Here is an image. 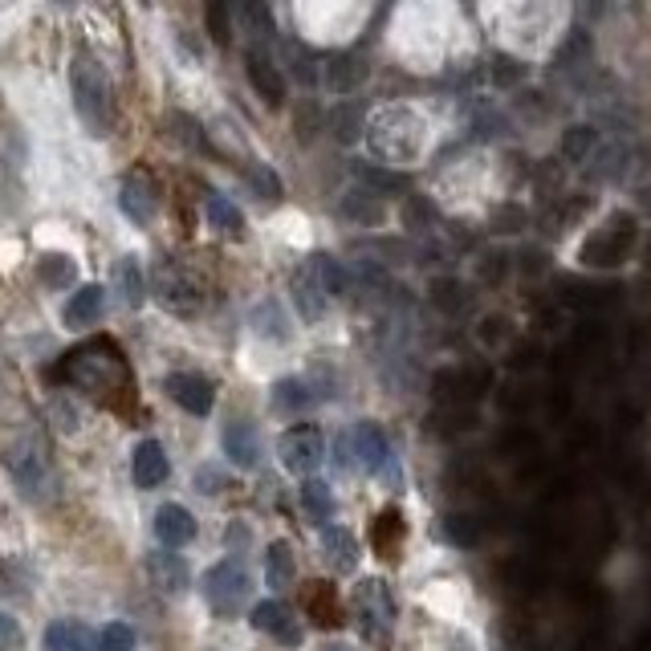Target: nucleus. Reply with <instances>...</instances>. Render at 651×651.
I'll list each match as a JSON object with an SVG mask.
<instances>
[{"label": "nucleus", "instance_id": "f257e3e1", "mask_svg": "<svg viewBox=\"0 0 651 651\" xmlns=\"http://www.w3.org/2000/svg\"><path fill=\"white\" fill-rule=\"evenodd\" d=\"M58 379H65L70 388L86 391V395L110 407H123V395H131V367H126L123 351L110 339H90L74 346L62 358Z\"/></svg>", "mask_w": 651, "mask_h": 651}, {"label": "nucleus", "instance_id": "f03ea898", "mask_svg": "<svg viewBox=\"0 0 651 651\" xmlns=\"http://www.w3.org/2000/svg\"><path fill=\"white\" fill-rule=\"evenodd\" d=\"M367 147L388 163H416L423 151V119L412 107H388L367 123Z\"/></svg>", "mask_w": 651, "mask_h": 651}, {"label": "nucleus", "instance_id": "7ed1b4c3", "mask_svg": "<svg viewBox=\"0 0 651 651\" xmlns=\"http://www.w3.org/2000/svg\"><path fill=\"white\" fill-rule=\"evenodd\" d=\"M70 86H74V107H78L82 123L90 126L94 135H107L114 123V86H110L102 62H94L90 53H78L74 70H70Z\"/></svg>", "mask_w": 651, "mask_h": 651}, {"label": "nucleus", "instance_id": "20e7f679", "mask_svg": "<svg viewBox=\"0 0 651 651\" xmlns=\"http://www.w3.org/2000/svg\"><path fill=\"white\" fill-rule=\"evenodd\" d=\"M639 241V220L631 212H611V217L587 236V245L578 253V261L587 269H615L631 257V248Z\"/></svg>", "mask_w": 651, "mask_h": 651}, {"label": "nucleus", "instance_id": "39448f33", "mask_svg": "<svg viewBox=\"0 0 651 651\" xmlns=\"http://www.w3.org/2000/svg\"><path fill=\"white\" fill-rule=\"evenodd\" d=\"M151 285H156V297L159 306L171 314H200L204 310V278L192 269V265H184L180 257H163V261L156 265V278H151Z\"/></svg>", "mask_w": 651, "mask_h": 651}, {"label": "nucleus", "instance_id": "423d86ee", "mask_svg": "<svg viewBox=\"0 0 651 651\" xmlns=\"http://www.w3.org/2000/svg\"><path fill=\"white\" fill-rule=\"evenodd\" d=\"M248 590H253V582H248V570L241 562H217L204 574V599L217 615H236L248 603Z\"/></svg>", "mask_w": 651, "mask_h": 651}, {"label": "nucleus", "instance_id": "0eeeda50", "mask_svg": "<svg viewBox=\"0 0 651 651\" xmlns=\"http://www.w3.org/2000/svg\"><path fill=\"white\" fill-rule=\"evenodd\" d=\"M355 611H358V623H363V636L371 639V643H379V648H388L391 623H395V603H391L388 587H383L379 578H367V582L355 590Z\"/></svg>", "mask_w": 651, "mask_h": 651}, {"label": "nucleus", "instance_id": "6e6552de", "mask_svg": "<svg viewBox=\"0 0 651 651\" xmlns=\"http://www.w3.org/2000/svg\"><path fill=\"white\" fill-rule=\"evenodd\" d=\"M278 456L281 465L290 468L294 477H310L314 468L326 460V440L318 428H310V423H302V428H290V432L278 440Z\"/></svg>", "mask_w": 651, "mask_h": 651}, {"label": "nucleus", "instance_id": "1a4fd4ad", "mask_svg": "<svg viewBox=\"0 0 651 651\" xmlns=\"http://www.w3.org/2000/svg\"><path fill=\"white\" fill-rule=\"evenodd\" d=\"M294 306L302 314V322H318L330 306V294H326V281H322V257H306V261L294 269Z\"/></svg>", "mask_w": 651, "mask_h": 651}, {"label": "nucleus", "instance_id": "9d476101", "mask_svg": "<svg viewBox=\"0 0 651 651\" xmlns=\"http://www.w3.org/2000/svg\"><path fill=\"white\" fill-rule=\"evenodd\" d=\"M119 204H123V212L135 224H151L159 212V184L156 175L147 168H135L131 175L123 180V196H119Z\"/></svg>", "mask_w": 651, "mask_h": 651}, {"label": "nucleus", "instance_id": "9b49d317", "mask_svg": "<svg viewBox=\"0 0 651 651\" xmlns=\"http://www.w3.org/2000/svg\"><path fill=\"white\" fill-rule=\"evenodd\" d=\"M163 388H168L171 400L184 407V412H192V416H208L212 404H217V388H212V379H204V374H196V371L168 374V383H163Z\"/></svg>", "mask_w": 651, "mask_h": 651}, {"label": "nucleus", "instance_id": "f8f14e48", "mask_svg": "<svg viewBox=\"0 0 651 651\" xmlns=\"http://www.w3.org/2000/svg\"><path fill=\"white\" fill-rule=\"evenodd\" d=\"M355 456H358V465L367 468L371 477H388V468L395 465L388 435H383V428L371 423V419H363V423L355 428Z\"/></svg>", "mask_w": 651, "mask_h": 651}, {"label": "nucleus", "instance_id": "ddd939ff", "mask_svg": "<svg viewBox=\"0 0 651 651\" xmlns=\"http://www.w3.org/2000/svg\"><path fill=\"white\" fill-rule=\"evenodd\" d=\"M253 627L265 631V636L281 639L285 648H297V643H302V627H297L294 611L285 603H278V599H265V603L253 606Z\"/></svg>", "mask_w": 651, "mask_h": 651}, {"label": "nucleus", "instance_id": "4468645a", "mask_svg": "<svg viewBox=\"0 0 651 651\" xmlns=\"http://www.w3.org/2000/svg\"><path fill=\"white\" fill-rule=\"evenodd\" d=\"M302 606H306V615L314 619V627H322V631L342 627V606L330 582H318V578L306 582V587H302Z\"/></svg>", "mask_w": 651, "mask_h": 651}, {"label": "nucleus", "instance_id": "2eb2a0df", "mask_svg": "<svg viewBox=\"0 0 651 651\" xmlns=\"http://www.w3.org/2000/svg\"><path fill=\"white\" fill-rule=\"evenodd\" d=\"M245 70H248L253 90L261 94L269 107H281V102H285V78H281V70L269 62V58H265L261 49H248V53H245Z\"/></svg>", "mask_w": 651, "mask_h": 651}, {"label": "nucleus", "instance_id": "dca6fc26", "mask_svg": "<svg viewBox=\"0 0 651 651\" xmlns=\"http://www.w3.org/2000/svg\"><path fill=\"white\" fill-rule=\"evenodd\" d=\"M224 456L233 460L236 468H257L261 460V440H257V428L248 419H233L224 428Z\"/></svg>", "mask_w": 651, "mask_h": 651}, {"label": "nucleus", "instance_id": "f3484780", "mask_svg": "<svg viewBox=\"0 0 651 651\" xmlns=\"http://www.w3.org/2000/svg\"><path fill=\"white\" fill-rule=\"evenodd\" d=\"M131 472H135V484L139 489H156V484L168 481V452H163V444L159 440H143L139 449H135V460H131Z\"/></svg>", "mask_w": 651, "mask_h": 651}, {"label": "nucleus", "instance_id": "a211bd4d", "mask_svg": "<svg viewBox=\"0 0 651 651\" xmlns=\"http://www.w3.org/2000/svg\"><path fill=\"white\" fill-rule=\"evenodd\" d=\"M404 538H407V521L400 509H383L379 513V521L371 526V545L379 558L395 562L400 558V550H404Z\"/></svg>", "mask_w": 651, "mask_h": 651}, {"label": "nucleus", "instance_id": "6ab92c4d", "mask_svg": "<svg viewBox=\"0 0 651 651\" xmlns=\"http://www.w3.org/2000/svg\"><path fill=\"white\" fill-rule=\"evenodd\" d=\"M156 538L168 545V550H180V545H187L196 538V517H192L184 505H163V509L156 513Z\"/></svg>", "mask_w": 651, "mask_h": 651}, {"label": "nucleus", "instance_id": "aec40b11", "mask_svg": "<svg viewBox=\"0 0 651 651\" xmlns=\"http://www.w3.org/2000/svg\"><path fill=\"white\" fill-rule=\"evenodd\" d=\"M322 82H326V90H334V94L358 90V86L367 82V62H363L358 53H339V58L326 62Z\"/></svg>", "mask_w": 651, "mask_h": 651}, {"label": "nucleus", "instance_id": "412c9836", "mask_svg": "<svg viewBox=\"0 0 651 651\" xmlns=\"http://www.w3.org/2000/svg\"><path fill=\"white\" fill-rule=\"evenodd\" d=\"M322 554H326V562H330V566H334L339 574H355V566H358L355 533H351V529H342V526L322 529Z\"/></svg>", "mask_w": 651, "mask_h": 651}, {"label": "nucleus", "instance_id": "4be33fe9", "mask_svg": "<svg viewBox=\"0 0 651 651\" xmlns=\"http://www.w3.org/2000/svg\"><path fill=\"white\" fill-rule=\"evenodd\" d=\"M107 310V290L102 285H82L78 294L65 302V326H94Z\"/></svg>", "mask_w": 651, "mask_h": 651}, {"label": "nucleus", "instance_id": "5701e85b", "mask_svg": "<svg viewBox=\"0 0 651 651\" xmlns=\"http://www.w3.org/2000/svg\"><path fill=\"white\" fill-rule=\"evenodd\" d=\"M46 651H94V631L78 619H58L49 623Z\"/></svg>", "mask_w": 651, "mask_h": 651}, {"label": "nucleus", "instance_id": "b1692460", "mask_svg": "<svg viewBox=\"0 0 651 651\" xmlns=\"http://www.w3.org/2000/svg\"><path fill=\"white\" fill-rule=\"evenodd\" d=\"M204 212H208V224L217 229L220 236H233V241H241L245 236V217H241V208H236L229 196H208V204H204Z\"/></svg>", "mask_w": 651, "mask_h": 651}, {"label": "nucleus", "instance_id": "393cba45", "mask_svg": "<svg viewBox=\"0 0 651 651\" xmlns=\"http://www.w3.org/2000/svg\"><path fill=\"white\" fill-rule=\"evenodd\" d=\"M147 574H151V582H156L163 594H180L187 587V566L184 558H175V554H151L147 558Z\"/></svg>", "mask_w": 651, "mask_h": 651}, {"label": "nucleus", "instance_id": "a878e982", "mask_svg": "<svg viewBox=\"0 0 651 651\" xmlns=\"http://www.w3.org/2000/svg\"><path fill=\"white\" fill-rule=\"evenodd\" d=\"M294 574L297 566H294V550H290V545L273 542L265 550V582H269V587H278V590L294 587Z\"/></svg>", "mask_w": 651, "mask_h": 651}, {"label": "nucleus", "instance_id": "bb28decb", "mask_svg": "<svg viewBox=\"0 0 651 651\" xmlns=\"http://www.w3.org/2000/svg\"><path fill=\"white\" fill-rule=\"evenodd\" d=\"M114 285H119V297H123V306H143V297H147V285H143V269L135 257H123V261L114 265Z\"/></svg>", "mask_w": 651, "mask_h": 651}, {"label": "nucleus", "instance_id": "cd10ccee", "mask_svg": "<svg viewBox=\"0 0 651 651\" xmlns=\"http://www.w3.org/2000/svg\"><path fill=\"white\" fill-rule=\"evenodd\" d=\"M432 395L440 407H465V400H472L465 383V371H452V367L432 374Z\"/></svg>", "mask_w": 651, "mask_h": 651}, {"label": "nucleus", "instance_id": "c85d7f7f", "mask_svg": "<svg viewBox=\"0 0 651 651\" xmlns=\"http://www.w3.org/2000/svg\"><path fill=\"white\" fill-rule=\"evenodd\" d=\"M310 404H314V395L302 379H281L278 388H273V407L285 412V416H297V412H306Z\"/></svg>", "mask_w": 651, "mask_h": 651}, {"label": "nucleus", "instance_id": "c756f323", "mask_svg": "<svg viewBox=\"0 0 651 651\" xmlns=\"http://www.w3.org/2000/svg\"><path fill=\"white\" fill-rule=\"evenodd\" d=\"M297 501H302V509L310 513L314 521H326V517L334 513V493H330L326 481H306L297 489Z\"/></svg>", "mask_w": 651, "mask_h": 651}, {"label": "nucleus", "instance_id": "7c9ffc66", "mask_svg": "<svg viewBox=\"0 0 651 651\" xmlns=\"http://www.w3.org/2000/svg\"><path fill=\"white\" fill-rule=\"evenodd\" d=\"M432 306L435 310H444V314H460L468 306V290H465V281H456V278H435L432 281Z\"/></svg>", "mask_w": 651, "mask_h": 651}, {"label": "nucleus", "instance_id": "2f4dec72", "mask_svg": "<svg viewBox=\"0 0 651 651\" xmlns=\"http://www.w3.org/2000/svg\"><path fill=\"white\" fill-rule=\"evenodd\" d=\"M37 273H41V281H46L49 290H65V285H74V278H78V265L70 261V257L49 253V257H41Z\"/></svg>", "mask_w": 651, "mask_h": 651}, {"label": "nucleus", "instance_id": "473e14b6", "mask_svg": "<svg viewBox=\"0 0 651 651\" xmlns=\"http://www.w3.org/2000/svg\"><path fill=\"white\" fill-rule=\"evenodd\" d=\"M330 126H334V139L339 143H355L363 131H367V119H363V110L351 107V102H342V107H334V114H330Z\"/></svg>", "mask_w": 651, "mask_h": 651}, {"label": "nucleus", "instance_id": "72a5a7b5", "mask_svg": "<svg viewBox=\"0 0 651 651\" xmlns=\"http://www.w3.org/2000/svg\"><path fill=\"white\" fill-rule=\"evenodd\" d=\"M342 212L351 220H358V224H367V220L379 224V220H383V204L374 200L371 192H367V196H363V192H351V196L342 200Z\"/></svg>", "mask_w": 651, "mask_h": 651}, {"label": "nucleus", "instance_id": "f704fd0d", "mask_svg": "<svg viewBox=\"0 0 651 651\" xmlns=\"http://www.w3.org/2000/svg\"><path fill=\"white\" fill-rule=\"evenodd\" d=\"M236 13H241V21L248 25V33H253V37H261V41H269V37H273V13H269L265 4H257V0H245Z\"/></svg>", "mask_w": 651, "mask_h": 651}, {"label": "nucleus", "instance_id": "c9c22d12", "mask_svg": "<svg viewBox=\"0 0 651 651\" xmlns=\"http://www.w3.org/2000/svg\"><path fill=\"white\" fill-rule=\"evenodd\" d=\"M208 33H212L217 46H229V41H233V13H229L224 0H212V4H208Z\"/></svg>", "mask_w": 651, "mask_h": 651}, {"label": "nucleus", "instance_id": "e433bc0d", "mask_svg": "<svg viewBox=\"0 0 651 651\" xmlns=\"http://www.w3.org/2000/svg\"><path fill=\"white\" fill-rule=\"evenodd\" d=\"M590 147H594V131H590V126H570V131H566V139H562V159L582 163Z\"/></svg>", "mask_w": 651, "mask_h": 651}, {"label": "nucleus", "instance_id": "4c0bfd02", "mask_svg": "<svg viewBox=\"0 0 651 651\" xmlns=\"http://www.w3.org/2000/svg\"><path fill=\"white\" fill-rule=\"evenodd\" d=\"M248 184L257 187V196H261V200H269V204L281 200V180L273 175V168H265V163H253V168H248Z\"/></svg>", "mask_w": 651, "mask_h": 651}, {"label": "nucleus", "instance_id": "58836bf2", "mask_svg": "<svg viewBox=\"0 0 651 651\" xmlns=\"http://www.w3.org/2000/svg\"><path fill=\"white\" fill-rule=\"evenodd\" d=\"M98 651H135V631L126 623H107L98 636Z\"/></svg>", "mask_w": 651, "mask_h": 651}, {"label": "nucleus", "instance_id": "ea45409f", "mask_svg": "<svg viewBox=\"0 0 651 651\" xmlns=\"http://www.w3.org/2000/svg\"><path fill=\"white\" fill-rule=\"evenodd\" d=\"M526 78V65L517 62V58H509V53H496L493 58V82L501 86V90H509V86H517V82Z\"/></svg>", "mask_w": 651, "mask_h": 651}, {"label": "nucleus", "instance_id": "a19ab883", "mask_svg": "<svg viewBox=\"0 0 651 651\" xmlns=\"http://www.w3.org/2000/svg\"><path fill=\"white\" fill-rule=\"evenodd\" d=\"M444 529H449V538L456 545H477V538H481L477 521H472V517H460V513H452L449 521H444Z\"/></svg>", "mask_w": 651, "mask_h": 651}, {"label": "nucleus", "instance_id": "79ce46f5", "mask_svg": "<svg viewBox=\"0 0 651 651\" xmlns=\"http://www.w3.org/2000/svg\"><path fill=\"white\" fill-rule=\"evenodd\" d=\"M477 339L484 346H496V342L509 339V318H501V314H484L481 318V330H477Z\"/></svg>", "mask_w": 651, "mask_h": 651}, {"label": "nucleus", "instance_id": "37998d69", "mask_svg": "<svg viewBox=\"0 0 651 651\" xmlns=\"http://www.w3.org/2000/svg\"><path fill=\"white\" fill-rule=\"evenodd\" d=\"M542 358V346L538 342H517L509 351V371H533Z\"/></svg>", "mask_w": 651, "mask_h": 651}, {"label": "nucleus", "instance_id": "c03bdc74", "mask_svg": "<svg viewBox=\"0 0 651 651\" xmlns=\"http://www.w3.org/2000/svg\"><path fill=\"white\" fill-rule=\"evenodd\" d=\"M322 281H326V294H346V269H342L334 257H322Z\"/></svg>", "mask_w": 651, "mask_h": 651}, {"label": "nucleus", "instance_id": "a18cd8bd", "mask_svg": "<svg viewBox=\"0 0 651 651\" xmlns=\"http://www.w3.org/2000/svg\"><path fill=\"white\" fill-rule=\"evenodd\" d=\"M493 224H496V233H521V229H526V212L505 204V208H496Z\"/></svg>", "mask_w": 651, "mask_h": 651}, {"label": "nucleus", "instance_id": "49530a36", "mask_svg": "<svg viewBox=\"0 0 651 651\" xmlns=\"http://www.w3.org/2000/svg\"><path fill=\"white\" fill-rule=\"evenodd\" d=\"M533 400H538V395H529L526 388H505L496 395V404L505 407V412H526V407H533Z\"/></svg>", "mask_w": 651, "mask_h": 651}, {"label": "nucleus", "instance_id": "de8ad7c7", "mask_svg": "<svg viewBox=\"0 0 651 651\" xmlns=\"http://www.w3.org/2000/svg\"><path fill=\"white\" fill-rule=\"evenodd\" d=\"M509 273V257L505 253H496V257H484L481 261V281L484 285H496V281Z\"/></svg>", "mask_w": 651, "mask_h": 651}, {"label": "nucleus", "instance_id": "09e8293b", "mask_svg": "<svg viewBox=\"0 0 651 651\" xmlns=\"http://www.w3.org/2000/svg\"><path fill=\"white\" fill-rule=\"evenodd\" d=\"M16 648H21V627L9 615H0V651H16Z\"/></svg>", "mask_w": 651, "mask_h": 651}, {"label": "nucleus", "instance_id": "8fccbe9b", "mask_svg": "<svg viewBox=\"0 0 651 651\" xmlns=\"http://www.w3.org/2000/svg\"><path fill=\"white\" fill-rule=\"evenodd\" d=\"M196 489H200V493H220L224 481H220L217 468H200V472H196Z\"/></svg>", "mask_w": 651, "mask_h": 651}, {"label": "nucleus", "instance_id": "3c124183", "mask_svg": "<svg viewBox=\"0 0 651 651\" xmlns=\"http://www.w3.org/2000/svg\"><path fill=\"white\" fill-rule=\"evenodd\" d=\"M505 449H509V452H517V449H521V452L538 449V435H533V432H521V428H517V432L505 435Z\"/></svg>", "mask_w": 651, "mask_h": 651}, {"label": "nucleus", "instance_id": "603ef678", "mask_svg": "<svg viewBox=\"0 0 651 651\" xmlns=\"http://www.w3.org/2000/svg\"><path fill=\"white\" fill-rule=\"evenodd\" d=\"M358 175H363V180H371V184L400 187V175H383V171H374V168H358Z\"/></svg>", "mask_w": 651, "mask_h": 651}, {"label": "nucleus", "instance_id": "864d4df0", "mask_svg": "<svg viewBox=\"0 0 651 651\" xmlns=\"http://www.w3.org/2000/svg\"><path fill=\"white\" fill-rule=\"evenodd\" d=\"M542 269H545L542 253H526V273H542Z\"/></svg>", "mask_w": 651, "mask_h": 651}, {"label": "nucleus", "instance_id": "5fc2aeb1", "mask_svg": "<svg viewBox=\"0 0 651 651\" xmlns=\"http://www.w3.org/2000/svg\"><path fill=\"white\" fill-rule=\"evenodd\" d=\"M449 651H477V648H472V639H465L456 631V636H449Z\"/></svg>", "mask_w": 651, "mask_h": 651}, {"label": "nucleus", "instance_id": "6e6d98bb", "mask_svg": "<svg viewBox=\"0 0 651 651\" xmlns=\"http://www.w3.org/2000/svg\"><path fill=\"white\" fill-rule=\"evenodd\" d=\"M322 651H355L351 643H330V648H322Z\"/></svg>", "mask_w": 651, "mask_h": 651}]
</instances>
